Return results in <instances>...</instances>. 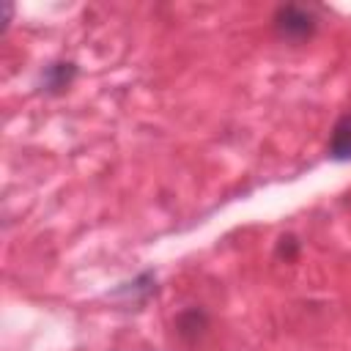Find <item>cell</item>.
<instances>
[{
	"label": "cell",
	"mask_w": 351,
	"mask_h": 351,
	"mask_svg": "<svg viewBox=\"0 0 351 351\" xmlns=\"http://www.w3.org/2000/svg\"><path fill=\"white\" fill-rule=\"evenodd\" d=\"M315 25H318L315 14L310 8H304V5H293L291 3V5H280L274 11V30L285 41H304V38H310L315 33Z\"/></svg>",
	"instance_id": "6da1fadb"
},
{
	"label": "cell",
	"mask_w": 351,
	"mask_h": 351,
	"mask_svg": "<svg viewBox=\"0 0 351 351\" xmlns=\"http://www.w3.org/2000/svg\"><path fill=\"white\" fill-rule=\"evenodd\" d=\"M329 154L335 159H351V112H346L335 129H332V143H329Z\"/></svg>",
	"instance_id": "7a4b0ae2"
},
{
	"label": "cell",
	"mask_w": 351,
	"mask_h": 351,
	"mask_svg": "<svg viewBox=\"0 0 351 351\" xmlns=\"http://www.w3.org/2000/svg\"><path fill=\"white\" fill-rule=\"evenodd\" d=\"M203 326H206V315H203L200 310H186V313L178 315V332H181L186 340L197 337V335L203 332Z\"/></svg>",
	"instance_id": "3957f363"
},
{
	"label": "cell",
	"mask_w": 351,
	"mask_h": 351,
	"mask_svg": "<svg viewBox=\"0 0 351 351\" xmlns=\"http://www.w3.org/2000/svg\"><path fill=\"white\" fill-rule=\"evenodd\" d=\"M71 77H74V66L71 63H58V66H52L49 69V85L58 90V88H66L69 82H71Z\"/></svg>",
	"instance_id": "277c9868"
}]
</instances>
